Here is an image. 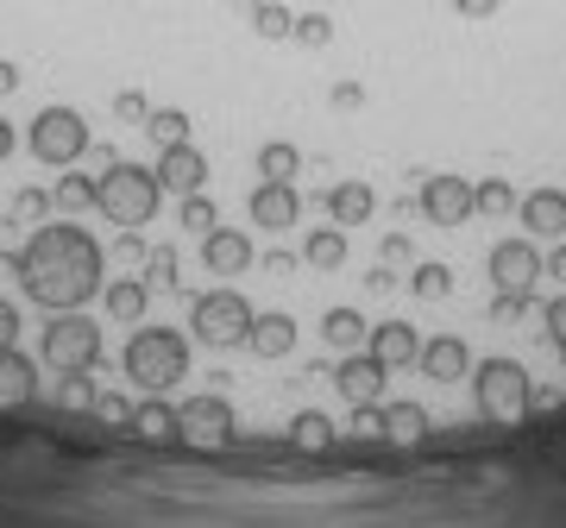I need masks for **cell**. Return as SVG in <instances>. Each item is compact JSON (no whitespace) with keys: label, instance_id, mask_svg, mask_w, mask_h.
<instances>
[{"label":"cell","instance_id":"6da1fadb","mask_svg":"<svg viewBox=\"0 0 566 528\" xmlns=\"http://www.w3.org/2000/svg\"><path fill=\"white\" fill-rule=\"evenodd\" d=\"M13 271H20V289L32 303L63 315V308H82L102 289L107 252L88 240L82 226L51 221V226H32V240H25V252L13 258Z\"/></svg>","mask_w":566,"mask_h":528},{"label":"cell","instance_id":"7a4b0ae2","mask_svg":"<svg viewBox=\"0 0 566 528\" xmlns=\"http://www.w3.org/2000/svg\"><path fill=\"white\" fill-rule=\"evenodd\" d=\"M126 378L145 390V397H164L189 378V340L177 327H139L126 340Z\"/></svg>","mask_w":566,"mask_h":528},{"label":"cell","instance_id":"3957f363","mask_svg":"<svg viewBox=\"0 0 566 528\" xmlns=\"http://www.w3.org/2000/svg\"><path fill=\"white\" fill-rule=\"evenodd\" d=\"M158 202H164V183H158V170H145V163L114 158L102 177H95V208H102L114 226H145L158 214Z\"/></svg>","mask_w":566,"mask_h":528},{"label":"cell","instance_id":"277c9868","mask_svg":"<svg viewBox=\"0 0 566 528\" xmlns=\"http://www.w3.org/2000/svg\"><path fill=\"white\" fill-rule=\"evenodd\" d=\"M472 397H479V415L485 422H523L535 409V384L516 359H479L472 366Z\"/></svg>","mask_w":566,"mask_h":528},{"label":"cell","instance_id":"5b68a950","mask_svg":"<svg viewBox=\"0 0 566 528\" xmlns=\"http://www.w3.org/2000/svg\"><path fill=\"white\" fill-rule=\"evenodd\" d=\"M25 145H32V158L51 163V170H70L76 158H88V120H82L76 107H44L39 120H32V133H25Z\"/></svg>","mask_w":566,"mask_h":528},{"label":"cell","instance_id":"8992f818","mask_svg":"<svg viewBox=\"0 0 566 528\" xmlns=\"http://www.w3.org/2000/svg\"><path fill=\"white\" fill-rule=\"evenodd\" d=\"M44 366L51 371H95L102 366V327L88 321V315H76V308L51 315V327H44Z\"/></svg>","mask_w":566,"mask_h":528},{"label":"cell","instance_id":"52a82bcc","mask_svg":"<svg viewBox=\"0 0 566 528\" xmlns=\"http://www.w3.org/2000/svg\"><path fill=\"white\" fill-rule=\"evenodd\" d=\"M252 315H259V308L245 303L240 289H208V296H196V308H189V327H196L202 346H245Z\"/></svg>","mask_w":566,"mask_h":528},{"label":"cell","instance_id":"ba28073f","mask_svg":"<svg viewBox=\"0 0 566 528\" xmlns=\"http://www.w3.org/2000/svg\"><path fill=\"white\" fill-rule=\"evenodd\" d=\"M177 415H182V441H196V447H227L233 441V403L227 397H189Z\"/></svg>","mask_w":566,"mask_h":528},{"label":"cell","instance_id":"9c48e42d","mask_svg":"<svg viewBox=\"0 0 566 528\" xmlns=\"http://www.w3.org/2000/svg\"><path fill=\"white\" fill-rule=\"evenodd\" d=\"M422 214L434 226H465L472 214H479V202H472V177H428L422 183Z\"/></svg>","mask_w":566,"mask_h":528},{"label":"cell","instance_id":"30bf717a","mask_svg":"<svg viewBox=\"0 0 566 528\" xmlns=\"http://www.w3.org/2000/svg\"><path fill=\"white\" fill-rule=\"evenodd\" d=\"M542 252H535V240H497L491 245V284L497 289H535L542 284Z\"/></svg>","mask_w":566,"mask_h":528},{"label":"cell","instance_id":"8fae6325","mask_svg":"<svg viewBox=\"0 0 566 528\" xmlns=\"http://www.w3.org/2000/svg\"><path fill=\"white\" fill-rule=\"evenodd\" d=\"M245 208H252V226H264V233H290V226L303 221L296 183H259L252 196H245Z\"/></svg>","mask_w":566,"mask_h":528},{"label":"cell","instance_id":"7c38bea8","mask_svg":"<svg viewBox=\"0 0 566 528\" xmlns=\"http://www.w3.org/2000/svg\"><path fill=\"white\" fill-rule=\"evenodd\" d=\"M385 378H390V366L378 352H346L340 371H334V390H340L346 403H378L385 397Z\"/></svg>","mask_w":566,"mask_h":528},{"label":"cell","instance_id":"4fadbf2b","mask_svg":"<svg viewBox=\"0 0 566 528\" xmlns=\"http://www.w3.org/2000/svg\"><path fill=\"white\" fill-rule=\"evenodd\" d=\"M158 183L170 189V196H196V189H208V158L189 139L164 145V151H158Z\"/></svg>","mask_w":566,"mask_h":528},{"label":"cell","instance_id":"5bb4252c","mask_svg":"<svg viewBox=\"0 0 566 528\" xmlns=\"http://www.w3.org/2000/svg\"><path fill=\"white\" fill-rule=\"evenodd\" d=\"M422 378H434V384H460V378H472V346L460 340V334H434V340H422Z\"/></svg>","mask_w":566,"mask_h":528},{"label":"cell","instance_id":"9a60e30c","mask_svg":"<svg viewBox=\"0 0 566 528\" xmlns=\"http://www.w3.org/2000/svg\"><path fill=\"white\" fill-rule=\"evenodd\" d=\"M252 240H245L240 226H214V233H202V264L214 271V277H240V271H252Z\"/></svg>","mask_w":566,"mask_h":528},{"label":"cell","instance_id":"2e32d148","mask_svg":"<svg viewBox=\"0 0 566 528\" xmlns=\"http://www.w3.org/2000/svg\"><path fill=\"white\" fill-rule=\"evenodd\" d=\"M516 214H523L528 240H566V189H535L516 202Z\"/></svg>","mask_w":566,"mask_h":528},{"label":"cell","instance_id":"e0dca14e","mask_svg":"<svg viewBox=\"0 0 566 528\" xmlns=\"http://www.w3.org/2000/svg\"><path fill=\"white\" fill-rule=\"evenodd\" d=\"M39 397V366L20 346H0V409H32Z\"/></svg>","mask_w":566,"mask_h":528},{"label":"cell","instance_id":"ac0fdd59","mask_svg":"<svg viewBox=\"0 0 566 528\" xmlns=\"http://www.w3.org/2000/svg\"><path fill=\"white\" fill-rule=\"evenodd\" d=\"M371 352H378L390 371H403V366L422 359V334H416L409 321H378V327H371Z\"/></svg>","mask_w":566,"mask_h":528},{"label":"cell","instance_id":"d6986e66","mask_svg":"<svg viewBox=\"0 0 566 528\" xmlns=\"http://www.w3.org/2000/svg\"><path fill=\"white\" fill-rule=\"evenodd\" d=\"M327 214H334V226H365L371 214H378V196H371V183L346 177V183L327 189Z\"/></svg>","mask_w":566,"mask_h":528},{"label":"cell","instance_id":"ffe728a7","mask_svg":"<svg viewBox=\"0 0 566 528\" xmlns=\"http://www.w3.org/2000/svg\"><path fill=\"white\" fill-rule=\"evenodd\" d=\"M245 346L259 352V359H283V352H296V321L290 315H252V334H245Z\"/></svg>","mask_w":566,"mask_h":528},{"label":"cell","instance_id":"44dd1931","mask_svg":"<svg viewBox=\"0 0 566 528\" xmlns=\"http://www.w3.org/2000/svg\"><path fill=\"white\" fill-rule=\"evenodd\" d=\"M133 434L151 441V447H158V441H182V415L164 403V397H145V403L133 409Z\"/></svg>","mask_w":566,"mask_h":528},{"label":"cell","instance_id":"7402d4cb","mask_svg":"<svg viewBox=\"0 0 566 528\" xmlns=\"http://www.w3.org/2000/svg\"><path fill=\"white\" fill-rule=\"evenodd\" d=\"M145 303H151V284H145V277H114V284L102 289V308L114 321H145Z\"/></svg>","mask_w":566,"mask_h":528},{"label":"cell","instance_id":"603a6c76","mask_svg":"<svg viewBox=\"0 0 566 528\" xmlns=\"http://www.w3.org/2000/svg\"><path fill=\"white\" fill-rule=\"evenodd\" d=\"M322 340L340 346V352H359V346L371 340V327H365L359 308H327V315H322Z\"/></svg>","mask_w":566,"mask_h":528},{"label":"cell","instance_id":"cb8c5ba5","mask_svg":"<svg viewBox=\"0 0 566 528\" xmlns=\"http://www.w3.org/2000/svg\"><path fill=\"white\" fill-rule=\"evenodd\" d=\"M259 177L264 183H296V177H303V151H296L290 139L259 145Z\"/></svg>","mask_w":566,"mask_h":528},{"label":"cell","instance_id":"d4e9b609","mask_svg":"<svg viewBox=\"0 0 566 528\" xmlns=\"http://www.w3.org/2000/svg\"><path fill=\"white\" fill-rule=\"evenodd\" d=\"M385 441H403V447L428 441V409L422 403H390L385 409Z\"/></svg>","mask_w":566,"mask_h":528},{"label":"cell","instance_id":"484cf974","mask_svg":"<svg viewBox=\"0 0 566 528\" xmlns=\"http://www.w3.org/2000/svg\"><path fill=\"white\" fill-rule=\"evenodd\" d=\"M303 264H315V271H340L346 264V233L340 226H315L303 240Z\"/></svg>","mask_w":566,"mask_h":528},{"label":"cell","instance_id":"4316f807","mask_svg":"<svg viewBox=\"0 0 566 528\" xmlns=\"http://www.w3.org/2000/svg\"><path fill=\"white\" fill-rule=\"evenodd\" d=\"M189 126H196V120H189L182 107H151V114H145V139L164 151V145H182V139H189Z\"/></svg>","mask_w":566,"mask_h":528},{"label":"cell","instance_id":"83f0119b","mask_svg":"<svg viewBox=\"0 0 566 528\" xmlns=\"http://www.w3.org/2000/svg\"><path fill=\"white\" fill-rule=\"evenodd\" d=\"M290 441H296L303 453H327L334 447V422H327L322 409H303V415L290 422Z\"/></svg>","mask_w":566,"mask_h":528},{"label":"cell","instance_id":"f1b7e54d","mask_svg":"<svg viewBox=\"0 0 566 528\" xmlns=\"http://www.w3.org/2000/svg\"><path fill=\"white\" fill-rule=\"evenodd\" d=\"M51 208H63V214H82V208H95V177H76V170H63L57 183H51Z\"/></svg>","mask_w":566,"mask_h":528},{"label":"cell","instance_id":"f546056e","mask_svg":"<svg viewBox=\"0 0 566 528\" xmlns=\"http://www.w3.org/2000/svg\"><path fill=\"white\" fill-rule=\"evenodd\" d=\"M245 20H252V32H259V39H290V32H296V13H290V7H283V0H259V7H252V13H245Z\"/></svg>","mask_w":566,"mask_h":528},{"label":"cell","instance_id":"4dcf8cb0","mask_svg":"<svg viewBox=\"0 0 566 528\" xmlns=\"http://www.w3.org/2000/svg\"><path fill=\"white\" fill-rule=\"evenodd\" d=\"M472 202H479V214H510L516 208V189L504 177H485V183H472Z\"/></svg>","mask_w":566,"mask_h":528},{"label":"cell","instance_id":"1f68e13d","mask_svg":"<svg viewBox=\"0 0 566 528\" xmlns=\"http://www.w3.org/2000/svg\"><path fill=\"white\" fill-rule=\"evenodd\" d=\"M409 289L428 296V303H441L447 289H453V271H447V264H416V271H409Z\"/></svg>","mask_w":566,"mask_h":528},{"label":"cell","instance_id":"d6a6232c","mask_svg":"<svg viewBox=\"0 0 566 528\" xmlns=\"http://www.w3.org/2000/svg\"><path fill=\"white\" fill-rule=\"evenodd\" d=\"M296 44H308V51H327L334 44V20L327 13H296V32H290Z\"/></svg>","mask_w":566,"mask_h":528},{"label":"cell","instance_id":"836d02e7","mask_svg":"<svg viewBox=\"0 0 566 528\" xmlns=\"http://www.w3.org/2000/svg\"><path fill=\"white\" fill-rule=\"evenodd\" d=\"M182 226H189V233H214V226H221V214H214V202H208V189L182 196Z\"/></svg>","mask_w":566,"mask_h":528},{"label":"cell","instance_id":"e575fe53","mask_svg":"<svg viewBox=\"0 0 566 528\" xmlns=\"http://www.w3.org/2000/svg\"><path fill=\"white\" fill-rule=\"evenodd\" d=\"M346 434H353V441H385V409H378V403H353Z\"/></svg>","mask_w":566,"mask_h":528},{"label":"cell","instance_id":"d590c367","mask_svg":"<svg viewBox=\"0 0 566 528\" xmlns=\"http://www.w3.org/2000/svg\"><path fill=\"white\" fill-rule=\"evenodd\" d=\"M95 397H102V390L88 384V371H63V390H57L63 409H95Z\"/></svg>","mask_w":566,"mask_h":528},{"label":"cell","instance_id":"8d00e7d4","mask_svg":"<svg viewBox=\"0 0 566 528\" xmlns=\"http://www.w3.org/2000/svg\"><path fill=\"white\" fill-rule=\"evenodd\" d=\"M44 208H51V196H44V189H20V196H13V221L39 226V221H44Z\"/></svg>","mask_w":566,"mask_h":528},{"label":"cell","instance_id":"74e56055","mask_svg":"<svg viewBox=\"0 0 566 528\" xmlns=\"http://www.w3.org/2000/svg\"><path fill=\"white\" fill-rule=\"evenodd\" d=\"M491 315H497V321H523L528 315V289H497V296H491Z\"/></svg>","mask_w":566,"mask_h":528},{"label":"cell","instance_id":"f35d334b","mask_svg":"<svg viewBox=\"0 0 566 528\" xmlns=\"http://www.w3.org/2000/svg\"><path fill=\"white\" fill-rule=\"evenodd\" d=\"M542 327H547V340H554V352L566 359V296H554V303L542 308Z\"/></svg>","mask_w":566,"mask_h":528},{"label":"cell","instance_id":"ab89813d","mask_svg":"<svg viewBox=\"0 0 566 528\" xmlns=\"http://www.w3.org/2000/svg\"><path fill=\"white\" fill-rule=\"evenodd\" d=\"M145 277H151V284H177V252H170V245H164V252H145Z\"/></svg>","mask_w":566,"mask_h":528},{"label":"cell","instance_id":"60d3db41","mask_svg":"<svg viewBox=\"0 0 566 528\" xmlns=\"http://www.w3.org/2000/svg\"><path fill=\"white\" fill-rule=\"evenodd\" d=\"M95 415H102L107 427H133V403H126V397H95Z\"/></svg>","mask_w":566,"mask_h":528},{"label":"cell","instance_id":"b9f144b4","mask_svg":"<svg viewBox=\"0 0 566 528\" xmlns=\"http://www.w3.org/2000/svg\"><path fill=\"white\" fill-rule=\"evenodd\" d=\"M114 114H120V120H133V126H145V114H151V107H145L139 88H120V95H114Z\"/></svg>","mask_w":566,"mask_h":528},{"label":"cell","instance_id":"7bdbcfd3","mask_svg":"<svg viewBox=\"0 0 566 528\" xmlns=\"http://www.w3.org/2000/svg\"><path fill=\"white\" fill-rule=\"evenodd\" d=\"M327 102L340 107V114H353V107H365V88H359V82H334V88H327Z\"/></svg>","mask_w":566,"mask_h":528},{"label":"cell","instance_id":"ee69618b","mask_svg":"<svg viewBox=\"0 0 566 528\" xmlns=\"http://www.w3.org/2000/svg\"><path fill=\"white\" fill-rule=\"evenodd\" d=\"M497 7H504V0H453L460 20H497Z\"/></svg>","mask_w":566,"mask_h":528},{"label":"cell","instance_id":"f6af8a7d","mask_svg":"<svg viewBox=\"0 0 566 528\" xmlns=\"http://www.w3.org/2000/svg\"><path fill=\"white\" fill-rule=\"evenodd\" d=\"M13 340H20V308L0 296V346H13Z\"/></svg>","mask_w":566,"mask_h":528},{"label":"cell","instance_id":"bcb514c9","mask_svg":"<svg viewBox=\"0 0 566 528\" xmlns=\"http://www.w3.org/2000/svg\"><path fill=\"white\" fill-rule=\"evenodd\" d=\"M385 264H409V240H403V233H385Z\"/></svg>","mask_w":566,"mask_h":528},{"label":"cell","instance_id":"7dc6e473","mask_svg":"<svg viewBox=\"0 0 566 528\" xmlns=\"http://www.w3.org/2000/svg\"><path fill=\"white\" fill-rule=\"evenodd\" d=\"M542 277H554V284H566V245H554V252H547Z\"/></svg>","mask_w":566,"mask_h":528},{"label":"cell","instance_id":"c3c4849f","mask_svg":"<svg viewBox=\"0 0 566 528\" xmlns=\"http://www.w3.org/2000/svg\"><path fill=\"white\" fill-rule=\"evenodd\" d=\"M114 252H120V258H126V264H145V245H139V233H126V240H120V245H114Z\"/></svg>","mask_w":566,"mask_h":528},{"label":"cell","instance_id":"681fc988","mask_svg":"<svg viewBox=\"0 0 566 528\" xmlns=\"http://www.w3.org/2000/svg\"><path fill=\"white\" fill-rule=\"evenodd\" d=\"M264 271H271V277H290V271H296V258H290V252H271V258H264Z\"/></svg>","mask_w":566,"mask_h":528},{"label":"cell","instance_id":"f907efd6","mask_svg":"<svg viewBox=\"0 0 566 528\" xmlns=\"http://www.w3.org/2000/svg\"><path fill=\"white\" fill-rule=\"evenodd\" d=\"M13 88H20V63L0 57V95H13Z\"/></svg>","mask_w":566,"mask_h":528},{"label":"cell","instance_id":"816d5d0a","mask_svg":"<svg viewBox=\"0 0 566 528\" xmlns=\"http://www.w3.org/2000/svg\"><path fill=\"white\" fill-rule=\"evenodd\" d=\"M13 145H20V139H13V126H7V120H0V163H7V158H13Z\"/></svg>","mask_w":566,"mask_h":528}]
</instances>
